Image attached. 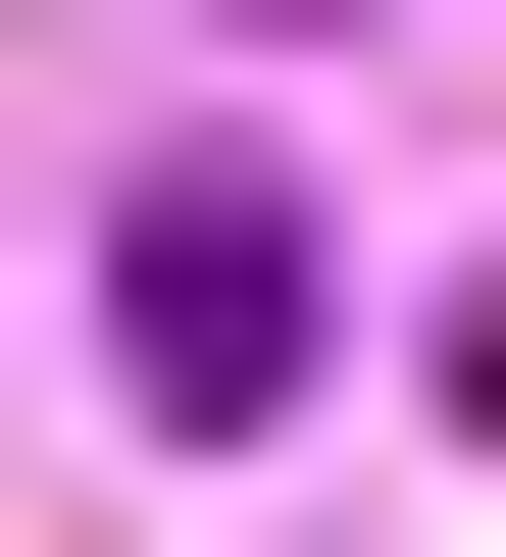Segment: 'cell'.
Listing matches in <instances>:
<instances>
[{
  "label": "cell",
  "mask_w": 506,
  "mask_h": 557,
  "mask_svg": "<svg viewBox=\"0 0 506 557\" xmlns=\"http://www.w3.org/2000/svg\"><path fill=\"white\" fill-rule=\"evenodd\" d=\"M101 355H152V406H304V355H355V253H304L254 152H152V203H101Z\"/></svg>",
  "instance_id": "1"
},
{
  "label": "cell",
  "mask_w": 506,
  "mask_h": 557,
  "mask_svg": "<svg viewBox=\"0 0 506 557\" xmlns=\"http://www.w3.org/2000/svg\"><path fill=\"white\" fill-rule=\"evenodd\" d=\"M456 456H506V253H456Z\"/></svg>",
  "instance_id": "2"
}]
</instances>
